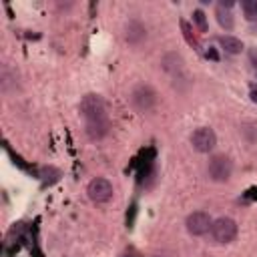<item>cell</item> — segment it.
Listing matches in <instances>:
<instances>
[{
  "label": "cell",
  "instance_id": "obj_1",
  "mask_svg": "<svg viewBox=\"0 0 257 257\" xmlns=\"http://www.w3.org/2000/svg\"><path fill=\"white\" fill-rule=\"evenodd\" d=\"M80 116L84 118V131L90 141H100L108 133V116H106V104L104 98L96 92H88L82 96L78 104Z\"/></svg>",
  "mask_w": 257,
  "mask_h": 257
},
{
  "label": "cell",
  "instance_id": "obj_2",
  "mask_svg": "<svg viewBox=\"0 0 257 257\" xmlns=\"http://www.w3.org/2000/svg\"><path fill=\"white\" fill-rule=\"evenodd\" d=\"M207 173L211 177V181L215 183H225L231 179V173H233V163L229 157L225 155H215L211 157L209 165H207Z\"/></svg>",
  "mask_w": 257,
  "mask_h": 257
},
{
  "label": "cell",
  "instance_id": "obj_3",
  "mask_svg": "<svg viewBox=\"0 0 257 257\" xmlns=\"http://www.w3.org/2000/svg\"><path fill=\"white\" fill-rule=\"evenodd\" d=\"M86 195H88V199H90L92 203H98V205L108 203V201L112 199V185H110V181L104 179V177H94V179L86 185Z\"/></svg>",
  "mask_w": 257,
  "mask_h": 257
},
{
  "label": "cell",
  "instance_id": "obj_4",
  "mask_svg": "<svg viewBox=\"0 0 257 257\" xmlns=\"http://www.w3.org/2000/svg\"><path fill=\"white\" fill-rule=\"evenodd\" d=\"M131 102L137 110L141 112H149L155 104H157V92L149 86V84H139L133 88L131 92Z\"/></svg>",
  "mask_w": 257,
  "mask_h": 257
},
{
  "label": "cell",
  "instance_id": "obj_5",
  "mask_svg": "<svg viewBox=\"0 0 257 257\" xmlns=\"http://www.w3.org/2000/svg\"><path fill=\"white\" fill-rule=\"evenodd\" d=\"M211 235L217 243H231L237 237V223L231 217H219L211 225Z\"/></svg>",
  "mask_w": 257,
  "mask_h": 257
},
{
  "label": "cell",
  "instance_id": "obj_6",
  "mask_svg": "<svg viewBox=\"0 0 257 257\" xmlns=\"http://www.w3.org/2000/svg\"><path fill=\"white\" fill-rule=\"evenodd\" d=\"M191 145L197 153H211L217 145V135L209 126H199L191 135Z\"/></svg>",
  "mask_w": 257,
  "mask_h": 257
},
{
  "label": "cell",
  "instance_id": "obj_7",
  "mask_svg": "<svg viewBox=\"0 0 257 257\" xmlns=\"http://www.w3.org/2000/svg\"><path fill=\"white\" fill-rule=\"evenodd\" d=\"M211 225H213V219H211L209 213H205V211H193V213L187 217V221H185L187 231H189L191 235H195V237H201V235L209 233V231H211Z\"/></svg>",
  "mask_w": 257,
  "mask_h": 257
},
{
  "label": "cell",
  "instance_id": "obj_8",
  "mask_svg": "<svg viewBox=\"0 0 257 257\" xmlns=\"http://www.w3.org/2000/svg\"><path fill=\"white\" fill-rule=\"evenodd\" d=\"M124 36H126V42H131V44H139V42L147 36V30H145V26H143L141 22L131 20V22L126 24V32H124Z\"/></svg>",
  "mask_w": 257,
  "mask_h": 257
},
{
  "label": "cell",
  "instance_id": "obj_9",
  "mask_svg": "<svg viewBox=\"0 0 257 257\" xmlns=\"http://www.w3.org/2000/svg\"><path fill=\"white\" fill-rule=\"evenodd\" d=\"M219 44H221V48L227 54H239L243 50V42L239 38H235V36H221L219 38Z\"/></svg>",
  "mask_w": 257,
  "mask_h": 257
},
{
  "label": "cell",
  "instance_id": "obj_10",
  "mask_svg": "<svg viewBox=\"0 0 257 257\" xmlns=\"http://www.w3.org/2000/svg\"><path fill=\"white\" fill-rule=\"evenodd\" d=\"M215 14H217V22H219L225 30H231V28H233L235 22H233V16H231V12H229L227 8L217 6V12H215Z\"/></svg>",
  "mask_w": 257,
  "mask_h": 257
},
{
  "label": "cell",
  "instance_id": "obj_11",
  "mask_svg": "<svg viewBox=\"0 0 257 257\" xmlns=\"http://www.w3.org/2000/svg\"><path fill=\"white\" fill-rule=\"evenodd\" d=\"M243 14L249 22H257V0H245L243 2Z\"/></svg>",
  "mask_w": 257,
  "mask_h": 257
},
{
  "label": "cell",
  "instance_id": "obj_12",
  "mask_svg": "<svg viewBox=\"0 0 257 257\" xmlns=\"http://www.w3.org/2000/svg\"><path fill=\"white\" fill-rule=\"evenodd\" d=\"M193 22H195V26H197L201 32H207V16H205L203 10H195V12H193Z\"/></svg>",
  "mask_w": 257,
  "mask_h": 257
},
{
  "label": "cell",
  "instance_id": "obj_13",
  "mask_svg": "<svg viewBox=\"0 0 257 257\" xmlns=\"http://www.w3.org/2000/svg\"><path fill=\"white\" fill-rule=\"evenodd\" d=\"M181 28H183V32H185V38L189 40V44H193V46H199V42H197V38L191 34V26L185 22V20H181Z\"/></svg>",
  "mask_w": 257,
  "mask_h": 257
},
{
  "label": "cell",
  "instance_id": "obj_14",
  "mask_svg": "<svg viewBox=\"0 0 257 257\" xmlns=\"http://www.w3.org/2000/svg\"><path fill=\"white\" fill-rule=\"evenodd\" d=\"M249 98H251V102H257V86L255 84L249 86Z\"/></svg>",
  "mask_w": 257,
  "mask_h": 257
},
{
  "label": "cell",
  "instance_id": "obj_15",
  "mask_svg": "<svg viewBox=\"0 0 257 257\" xmlns=\"http://www.w3.org/2000/svg\"><path fill=\"white\" fill-rule=\"evenodd\" d=\"M249 56H251V64H253V70H255V74H257V52L253 50Z\"/></svg>",
  "mask_w": 257,
  "mask_h": 257
},
{
  "label": "cell",
  "instance_id": "obj_16",
  "mask_svg": "<svg viewBox=\"0 0 257 257\" xmlns=\"http://www.w3.org/2000/svg\"><path fill=\"white\" fill-rule=\"evenodd\" d=\"M207 58H213V60H219V56H217V52H215L213 48H209V50H207Z\"/></svg>",
  "mask_w": 257,
  "mask_h": 257
}]
</instances>
